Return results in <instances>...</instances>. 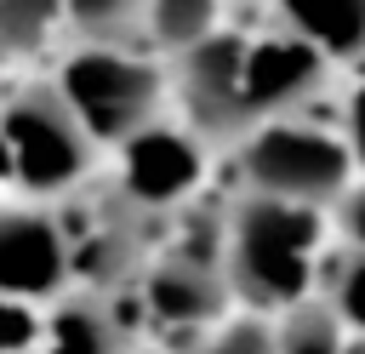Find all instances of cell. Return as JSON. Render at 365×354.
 I'll return each mask as SVG.
<instances>
[{"instance_id": "ba28073f", "label": "cell", "mask_w": 365, "mask_h": 354, "mask_svg": "<svg viewBox=\"0 0 365 354\" xmlns=\"http://www.w3.org/2000/svg\"><path fill=\"white\" fill-rule=\"evenodd\" d=\"M325 51L308 46L302 34H291L285 23L274 34H257L245 40V80H240V97H245V120L262 126V120H279V114H297L319 80H325Z\"/></svg>"}, {"instance_id": "5bb4252c", "label": "cell", "mask_w": 365, "mask_h": 354, "mask_svg": "<svg viewBox=\"0 0 365 354\" xmlns=\"http://www.w3.org/2000/svg\"><path fill=\"white\" fill-rule=\"evenodd\" d=\"M68 11V29L91 46H125L143 17H148V0H63Z\"/></svg>"}, {"instance_id": "ac0fdd59", "label": "cell", "mask_w": 365, "mask_h": 354, "mask_svg": "<svg viewBox=\"0 0 365 354\" xmlns=\"http://www.w3.org/2000/svg\"><path fill=\"white\" fill-rule=\"evenodd\" d=\"M40 331L46 320L34 314V303L0 297V354H40Z\"/></svg>"}, {"instance_id": "e0dca14e", "label": "cell", "mask_w": 365, "mask_h": 354, "mask_svg": "<svg viewBox=\"0 0 365 354\" xmlns=\"http://www.w3.org/2000/svg\"><path fill=\"white\" fill-rule=\"evenodd\" d=\"M188 354H274V320H251V314L245 320H222Z\"/></svg>"}, {"instance_id": "603a6c76", "label": "cell", "mask_w": 365, "mask_h": 354, "mask_svg": "<svg viewBox=\"0 0 365 354\" xmlns=\"http://www.w3.org/2000/svg\"><path fill=\"white\" fill-rule=\"evenodd\" d=\"M342 354H365V337H348V348Z\"/></svg>"}, {"instance_id": "2e32d148", "label": "cell", "mask_w": 365, "mask_h": 354, "mask_svg": "<svg viewBox=\"0 0 365 354\" xmlns=\"http://www.w3.org/2000/svg\"><path fill=\"white\" fill-rule=\"evenodd\" d=\"M325 297L342 314V325L354 337H365V246H342L331 274H325Z\"/></svg>"}, {"instance_id": "9c48e42d", "label": "cell", "mask_w": 365, "mask_h": 354, "mask_svg": "<svg viewBox=\"0 0 365 354\" xmlns=\"http://www.w3.org/2000/svg\"><path fill=\"white\" fill-rule=\"evenodd\" d=\"M234 303V285L222 274V263L205 257H160L143 274V308L154 314V325H182V331H211L222 325Z\"/></svg>"}, {"instance_id": "8992f818", "label": "cell", "mask_w": 365, "mask_h": 354, "mask_svg": "<svg viewBox=\"0 0 365 354\" xmlns=\"http://www.w3.org/2000/svg\"><path fill=\"white\" fill-rule=\"evenodd\" d=\"M205 177V137L188 126H143L120 143V200L137 211H177Z\"/></svg>"}, {"instance_id": "52a82bcc", "label": "cell", "mask_w": 365, "mask_h": 354, "mask_svg": "<svg viewBox=\"0 0 365 354\" xmlns=\"http://www.w3.org/2000/svg\"><path fill=\"white\" fill-rule=\"evenodd\" d=\"M74 280L68 223L46 217L40 206H0V297L17 303H57Z\"/></svg>"}, {"instance_id": "44dd1931", "label": "cell", "mask_w": 365, "mask_h": 354, "mask_svg": "<svg viewBox=\"0 0 365 354\" xmlns=\"http://www.w3.org/2000/svg\"><path fill=\"white\" fill-rule=\"evenodd\" d=\"M11 188H17V171H11V148H6V137H0V206H6Z\"/></svg>"}, {"instance_id": "7402d4cb", "label": "cell", "mask_w": 365, "mask_h": 354, "mask_svg": "<svg viewBox=\"0 0 365 354\" xmlns=\"http://www.w3.org/2000/svg\"><path fill=\"white\" fill-rule=\"evenodd\" d=\"M6 97H11V91H6V51H0V108H6Z\"/></svg>"}, {"instance_id": "277c9868", "label": "cell", "mask_w": 365, "mask_h": 354, "mask_svg": "<svg viewBox=\"0 0 365 354\" xmlns=\"http://www.w3.org/2000/svg\"><path fill=\"white\" fill-rule=\"evenodd\" d=\"M0 137L11 148V171H17V188L46 200V194H63L74 188L86 171H91V131L80 126V114L68 108V97L57 86H29V91H11L6 108H0Z\"/></svg>"}, {"instance_id": "7c38bea8", "label": "cell", "mask_w": 365, "mask_h": 354, "mask_svg": "<svg viewBox=\"0 0 365 354\" xmlns=\"http://www.w3.org/2000/svg\"><path fill=\"white\" fill-rule=\"evenodd\" d=\"M348 337L354 331L342 325L331 297H302L274 314V354H342Z\"/></svg>"}, {"instance_id": "3957f363", "label": "cell", "mask_w": 365, "mask_h": 354, "mask_svg": "<svg viewBox=\"0 0 365 354\" xmlns=\"http://www.w3.org/2000/svg\"><path fill=\"white\" fill-rule=\"evenodd\" d=\"M51 86L68 97V108L80 114L91 143H114V148L125 137H137L143 126H154L165 108V69L125 51V46L80 40V51L63 57Z\"/></svg>"}, {"instance_id": "ffe728a7", "label": "cell", "mask_w": 365, "mask_h": 354, "mask_svg": "<svg viewBox=\"0 0 365 354\" xmlns=\"http://www.w3.org/2000/svg\"><path fill=\"white\" fill-rule=\"evenodd\" d=\"M336 228L348 246H365V183H354L342 200H336Z\"/></svg>"}, {"instance_id": "6da1fadb", "label": "cell", "mask_w": 365, "mask_h": 354, "mask_svg": "<svg viewBox=\"0 0 365 354\" xmlns=\"http://www.w3.org/2000/svg\"><path fill=\"white\" fill-rule=\"evenodd\" d=\"M319 251H325V206L245 194L228 211L222 274H228L234 297L251 303L257 314H279V308L314 297Z\"/></svg>"}, {"instance_id": "5b68a950", "label": "cell", "mask_w": 365, "mask_h": 354, "mask_svg": "<svg viewBox=\"0 0 365 354\" xmlns=\"http://www.w3.org/2000/svg\"><path fill=\"white\" fill-rule=\"evenodd\" d=\"M245 40L240 29H217L211 40H200L194 51L177 57V97L188 114V131H200L205 143H240L251 131L245 120Z\"/></svg>"}, {"instance_id": "7a4b0ae2", "label": "cell", "mask_w": 365, "mask_h": 354, "mask_svg": "<svg viewBox=\"0 0 365 354\" xmlns=\"http://www.w3.org/2000/svg\"><path fill=\"white\" fill-rule=\"evenodd\" d=\"M354 154L342 126H314L302 114H279L262 120L240 137V177L245 194H268V200H297V206H336L354 188Z\"/></svg>"}, {"instance_id": "9a60e30c", "label": "cell", "mask_w": 365, "mask_h": 354, "mask_svg": "<svg viewBox=\"0 0 365 354\" xmlns=\"http://www.w3.org/2000/svg\"><path fill=\"white\" fill-rule=\"evenodd\" d=\"M63 23V0H0V51H40Z\"/></svg>"}, {"instance_id": "30bf717a", "label": "cell", "mask_w": 365, "mask_h": 354, "mask_svg": "<svg viewBox=\"0 0 365 354\" xmlns=\"http://www.w3.org/2000/svg\"><path fill=\"white\" fill-rule=\"evenodd\" d=\"M279 23L325 57H365V0H279Z\"/></svg>"}, {"instance_id": "8fae6325", "label": "cell", "mask_w": 365, "mask_h": 354, "mask_svg": "<svg viewBox=\"0 0 365 354\" xmlns=\"http://www.w3.org/2000/svg\"><path fill=\"white\" fill-rule=\"evenodd\" d=\"M40 354H120V320L97 297H63L40 331Z\"/></svg>"}, {"instance_id": "d6986e66", "label": "cell", "mask_w": 365, "mask_h": 354, "mask_svg": "<svg viewBox=\"0 0 365 354\" xmlns=\"http://www.w3.org/2000/svg\"><path fill=\"white\" fill-rule=\"evenodd\" d=\"M342 137H348V154H354V166L365 171V80L348 91V103H342Z\"/></svg>"}, {"instance_id": "4fadbf2b", "label": "cell", "mask_w": 365, "mask_h": 354, "mask_svg": "<svg viewBox=\"0 0 365 354\" xmlns=\"http://www.w3.org/2000/svg\"><path fill=\"white\" fill-rule=\"evenodd\" d=\"M217 29H222V0H148V17H143V34L165 57L194 51Z\"/></svg>"}]
</instances>
